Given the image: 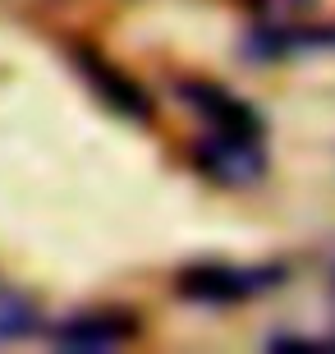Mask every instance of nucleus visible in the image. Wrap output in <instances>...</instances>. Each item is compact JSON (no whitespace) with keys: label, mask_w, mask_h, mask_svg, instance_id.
Here are the masks:
<instances>
[{"label":"nucleus","mask_w":335,"mask_h":354,"mask_svg":"<svg viewBox=\"0 0 335 354\" xmlns=\"http://www.w3.org/2000/svg\"><path fill=\"white\" fill-rule=\"evenodd\" d=\"M285 281V267L276 263H198L180 276V295L193 304H211V308H225V304H244L258 299L267 290H276Z\"/></svg>","instance_id":"2"},{"label":"nucleus","mask_w":335,"mask_h":354,"mask_svg":"<svg viewBox=\"0 0 335 354\" xmlns=\"http://www.w3.org/2000/svg\"><path fill=\"white\" fill-rule=\"evenodd\" d=\"M60 350H119L138 336V322L129 313H115V308H92V313H74L69 322L51 331Z\"/></svg>","instance_id":"3"},{"label":"nucleus","mask_w":335,"mask_h":354,"mask_svg":"<svg viewBox=\"0 0 335 354\" xmlns=\"http://www.w3.org/2000/svg\"><path fill=\"white\" fill-rule=\"evenodd\" d=\"M253 14H258V24L267 32H285V28H303L312 24L308 14L317 10V0H248Z\"/></svg>","instance_id":"5"},{"label":"nucleus","mask_w":335,"mask_h":354,"mask_svg":"<svg viewBox=\"0 0 335 354\" xmlns=\"http://www.w3.org/2000/svg\"><path fill=\"white\" fill-rule=\"evenodd\" d=\"M74 55H78V69L88 74V83L102 92L111 106H115L119 115H133V120L147 115V97H142V92L133 88L124 74H115V69L106 65V60H97V51H74Z\"/></svg>","instance_id":"4"},{"label":"nucleus","mask_w":335,"mask_h":354,"mask_svg":"<svg viewBox=\"0 0 335 354\" xmlns=\"http://www.w3.org/2000/svg\"><path fill=\"white\" fill-rule=\"evenodd\" d=\"M331 286H335V276H331Z\"/></svg>","instance_id":"7"},{"label":"nucleus","mask_w":335,"mask_h":354,"mask_svg":"<svg viewBox=\"0 0 335 354\" xmlns=\"http://www.w3.org/2000/svg\"><path fill=\"white\" fill-rule=\"evenodd\" d=\"M193 161L207 180L225 189H248L267 175V129H202Z\"/></svg>","instance_id":"1"},{"label":"nucleus","mask_w":335,"mask_h":354,"mask_svg":"<svg viewBox=\"0 0 335 354\" xmlns=\"http://www.w3.org/2000/svg\"><path fill=\"white\" fill-rule=\"evenodd\" d=\"M37 331V308L28 295L0 286V341H23Z\"/></svg>","instance_id":"6"}]
</instances>
